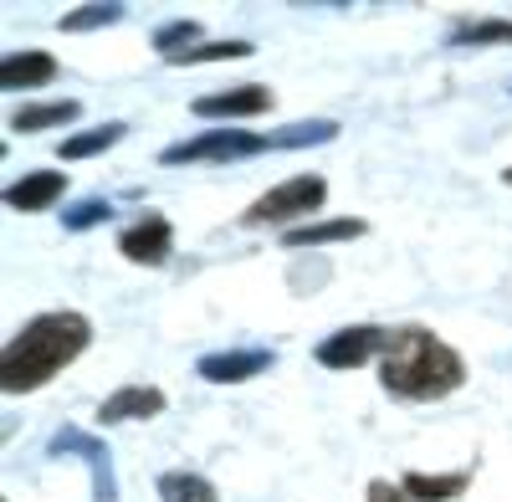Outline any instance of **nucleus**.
Returning a JSON list of instances; mask_svg holds the SVG:
<instances>
[{
  "mask_svg": "<svg viewBox=\"0 0 512 502\" xmlns=\"http://www.w3.org/2000/svg\"><path fill=\"white\" fill-rule=\"evenodd\" d=\"M88 344H93V328L82 313H41L6 344V354H0V385L11 395H26L36 385H47L52 374L62 364H72Z\"/></svg>",
  "mask_w": 512,
  "mask_h": 502,
  "instance_id": "obj_1",
  "label": "nucleus"
},
{
  "mask_svg": "<svg viewBox=\"0 0 512 502\" xmlns=\"http://www.w3.org/2000/svg\"><path fill=\"white\" fill-rule=\"evenodd\" d=\"M384 390H395L405 400H441L461 385V359L451 344H441L425 328H405L384 349Z\"/></svg>",
  "mask_w": 512,
  "mask_h": 502,
  "instance_id": "obj_2",
  "label": "nucleus"
},
{
  "mask_svg": "<svg viewBox=\"0 0 512 502\" xmlns=\"http://www.w3.org/2000/svg\"><path fill=\"white\" fill-rule=\"evenodd\" d=\"M272 134H246V129H210L200 139L185 144H169L159 159L164 164H221V159H251V154H267Z\"/></svg>",
  "mask_w": 512,
  "mask_h": 502,
  "instance_id": "obj_3",
  "label": "nucleus"
},
{
  "mask_svg": "<svg viewBox=\"0 0 512 502\" xmlns=\"http://www.w3.org/2000/svg\"><path fill=\"white\" fill-rule=\"evenodd\" d=\"M323 195H328V185L318 180V175H292V180H282L277 190H267L262 200L246 211V226H267V221H297V216H308L313 205H323Z\"/></svg>",
  "mask_w": 512,
  "mask_h": 502,
  "instance_id": "obj_4",
  "label": "nucleus"
},
{
  "mask_svg": "<svg viewBox=\"0 0 512 502\" xmlns=\"http://www.w3.org/2000/svg\"><path fill=\"white\" fill-rule=\"evenodd\" d=\"M379 349H390V339H384L379 328H369V323L338 328L333 339L318 344V364H328V369H359V364H364L369 354H379Z\"/></svg>",
  "mask_w": 512,
  "mask_h": 502,
  "instance_id": "obj_5",
  "label": "nucleus"
},
{
  "mask_svg": "<svg viewBox=\"0 0 512 502\" xmlns=\"http://www.w3.org/2000/svg\"><path fill=\"white\" fill-rule=\"evenodd\" d=\"M169 246H175V231H169L164 216H144L139 226H128V231L118 236L123 257H128V262H144V267H159V262L169 257Z\"/></svg>",
  "mask_w": 512,
  "mask_h": 502,
  "instance_id": "obj_6",
  "label": "nucleus"
},
{
  "mask_svg": "<svg viewBox=\"0 0 512 502\" xmlns=\"http://www.w3.org/2000/svg\"><path fill=\"white\" fill-rule=\"evenodd\" d=\"M267 108H272V88H262V82H246V88H231V93L195 98V113L200 118H251V113H267Z\"/></svg>",
  "mask_w": 512,
  "mask_h": 502,
  "instance_id": "obj_7",
  "label": "nucleus"
},
{
  "mask_svg": "<svg viewBox=\"0 0 512 502\" xmlns=\"http://www.w3.org/2000/svg\"><path fill=\"white\" fill-rule=\"evenodd\" d=\"M52 451H57V456H88V462H93V492H98V502H113V497H118L113 472H108V446H103V441L82 436V431H62V436H52Z\"/></svg>",
  "mask_w": 512,
  "mask_h": 502,
  "instance_id": "obj_8",
  "label": "nucleus"
},
{
  "mask_svg": "<svg viewBox=\"0 0 512 502\" xmlns=\"http://www.w3.org/2000/svg\"><path fill=\"white\" fill-rule=\"evenodd\" d=\"M267 364H272L267 349H231V354H205L200 374L210 385H241V380H251V374H262Z\"/></svg>",
  "mask_w": 512,
  "mask_h": 502,
  "instance_id": "obj_9",
  "label": "nucleus"
},
{
  "mask_svg": "<svg viewBox=\"0 0 512 502\" xmlns=\"http://www.w3.org/2000/svg\"><path fill=\"white\" fill-rule=\"evenodd\" d=\"M164 395L154 385H123L113 400H103L98 410V426H123V421H144V415H159Z\"/></svg>",
  "mask_w": 512,
  "mask_h": 502,
  "instance_id": "obj_10",
  "label": "nucleus"
},
{
  "mask_svg": "<svg viewBox=\"0 0 512 502\" xmlns=\"http://www.w3.org/2000/svg\"><path fill=\"white\" fill-rule=\"evenodd\" d=\"M62 190H67V175H57V170H31L26 180H16V185L6 190V205H11V211H47V205L62 200Z\"/></svg>",
  "mask_w": 512,
  "mask_h": 502,
  "instance_id": "obj_11",
  "label": "nucleus"
},
{
  "mask_svg": "<svg viewBox=\"0 0 512 502\" xmlns=\"http://www.w3.org/2000/svg\"><path fill=\"white\" fill-rule=\"evenodd\" d=\"M57 77V62L47 52H16L0 62V82H6V93H26V88H47Z\"/></svg>",
  "mask_w": 512,
  "mask_h": 502,
  "instance_id": "obj_12",
  "label": "nucleus"
},
{
  "mask_svg": "<svg viewBox=\"0 0 512 502\" xmlns=\"http://www.w3.org/2000/svg\"><path fill=\"white\" fill-rule=\"evenodd\" d=\"M364 236V221L359 216H344V221H318V226H292L282 241L287 246H323V241H354Z\"/></svg>",
  "mask_w": 512,
  "mask_h": 502,
  "instance_id": "obj_13",
  "label": "nucleus"
},
{
  "mask_svg": "<svg viewBox=\"0 0 512 502\" xmlns=\"http://www.w3.org/2000/svg\"><path fill=\"white\" fill-rule=\"evenodd\" d=\"M118 139H123V123H103V129H82V134L62 139V144H57V154H62V159H93V154L113 149Z\"/></svg>",
  "mask_w": 512,
  "mask_h": 502,
  "instance_id": "obj_14",
  "label": "nucleus"
},
{
  "mask_svg": "<svg viewBox=\"0 0 512 502\" xmlns=\"http://www.w3.org/2000/svg\"><path fill=\"white\" fill-rule=\"evenodd\" d=\"M159 497L164 502H221L216 487H210L205 477H195V472H164L159 477Z\"/></svg>",
  "mask_w": 512,
  "mask_h": 502,
  "instance_id": "obj_15",
  "label": "nucleus"
},
{
  "mask_svg": "<svg viewBox=\"0 0 512 502\" xmlns=\"http://www.w3.org/2000/svg\"><path fill=\"white\" fill-rule=\"evenodd\" d=\"M415 502H446V497H456L461 487H466V477L456 472V477H425V472H410L405 482H400Z\"/></svg>",
  "mask_w": 512,
  "mask_h": 502,
  "instance_id": "obj_16",
  "label": "nucleus"
},
{
  "mask_svg": "<svg viewBox=\"0 0 512 502\" xmlns=\"http://www.w3.org/2000/svg\"><path fill=\"white\" fill-rule=\"evenodd\" d=\"M338 134L333 118H313V123H292V129L272 134V149H303V144H328Z\"/></svg>",
  "mask_w": 512,
  "mask_h": 502,
  "instance_id": "obj_17",
  "label": "nucleus"
},
{
  "mask_svg": "<svg viewBox=\"0 0 512 502\" xmlns=\"http://www.w3.org/2000/svg\"><path fill=\"white\" fill-rule=\"evenodd\" d=\"M77 118V103H47V108H21L11 118L16 134H36V129H52V123H72Z\"/></svg>",
  "mask_w": 512,
  "mask_h": 502,
  "instance_id": "obj_18",
  "label": "nucleus"
},
{
  "mask_svg": "<svg viewBox=\"0 0 512 502\" xmlns=\"http://www.w3.org/2000/svg\"><path fill=\"white\" fill-rule=\"evenodd\" d=\"M123 16V6H82L72 16H62V31H93V26H113Z\"/></svg>",
  "mask_w": 512,
  "mask_h": 502,
  "instance_id": "obj_19",
  "label": "nucleus"
},
{
  "mask_svg": "<svg viewBox=\"0 0 512 502\" xmlns=\"http://www.w3.org/2000/svg\"><path fill=\"white\" fill-rule=\"evenodd\" d=\"M231 62V57H251V47L246 41H216V47H195V52H185V57H175L180 67H195V62Z\"/></svg>",
  "mask_w": 512,
  "mask_h": 502,
  "instance_id": "obj_20",
  "label": "nucleus"
},
{
  "mask_svg": "<svg viewBox=\"0 0 512 502\" xmlns=\"http://www.w3.org/2000/svg\"><path fill=\"white\" fill-rule=\"evenodd\" d=\"M108 216H113L108 200H82V205H72L62 221H67V231H88V226H98V221H108Z\"/></svg>",
  "mask_w": 512,
  "mask_h": 502,
  "instance_id": "obj_21",
  "label": "nucleus"
},
{
  "mask_svg": "<svg viewBox=\"0 0 512 502\" xmlns=\"http://www.w3.org/2000/svg\"><path fill=\"white\" fill-rule=\"evenodd\" d=\"M195 36H200V26H195V21H175V26H164V31L154 36V47H159V52L185 57V41H195ZM175 57H169V62H175Z\"/></svg>",
  "mask_w": 512,
  "mask_h": 502,
  "instance_id": "obj_22",
  "label": "nucleus"
},
{
  "mask_svg": "<svg viewBox=\"0 0 512 502\" xmlns=\"http://www.w3.org/2000/svg\"><path fill=\"white\" fill-rule=\"evenodd\" d=\"M369 502H415L405 487H390V482H369Z\"/></svg>",
  "mask_w": 512,
  "mask_h": 502,
  "instance_id": "obj_23",
  "label": "nucleus"
},
{
  "mask_svg": "<svg viewBox=\"0 0 512 502\" xmlns=\"http://www.w3.org/2000/svg\"><path fill=\"white\" fill-rule=\"evenodd\" d=\"M502 180H507V185H512V164H507V170H502Z\"/></svg>",
  "mask_w": 512,
  "mask_h": 502,
  "instance_id": "obj_24",
  "label": "nucleus"
}]
</instances>
